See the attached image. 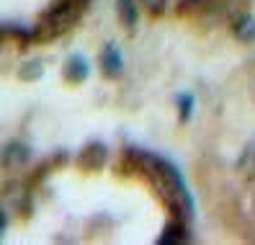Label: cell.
Segmentation results:
<instances>
[{
	"label": "cell",
	"instance_id": "1",
	"mask_svg": "<svg viewBox=\"0 0 255 245\" xmlns=\"http://www.w3.org/2000/svg\"><path fill=\"white\" fill-rule=\"evenodd\" d=\"M103 59V65L109 67V72H119V67H122V59H119V54H116V49H106V54L101 57Z\"/></svg>",
	"mask_w": 255,
	"mask_h": 245
},
{
	"label": "cell",
	"instance_id": "2",
	"mask_svg": "<svg viewBox=\"0 0 255 245\" xmlns=\"http://www.w3.org/2000/svg\"><path fill=\"white\" fill-rule=\"evenodd\" d=\"M119 5H122V16L127 13V23H134V5H131V0H119Z\"/></svg>",
	"mask_w": 255,
	"mask_h": 245
},
{
	"label": "cell",
	"instance_id": "3",
	"mask_svg": "<svg viewBox=\"0 0 255 245\" xmlns=\"http://www.w3.org/2000/svg\"><path fill=\"white\" fill-rule=\"evenodd\" d=\"M248 160H250V171L255 173V145L248 150Z\"/></svg>",
	"mask_w": 255,
	"mask_h": 245
},
{
	"label": "cell",
	"instance_id": "4",
	"mask_svg": "<svg viewBox=\"0 0 255 245\" xmlns=\"http://www.w3.org/2000/svg\"><path fill=\"white\" fill-rule=\"evenodd\" d=\"M144 3H147L149 8H152V10H157V8H160V5L165 3V0H144Z\"/></svg>",
	"mask_w": 255,
	"mask_h": 245
}]
</instances>
